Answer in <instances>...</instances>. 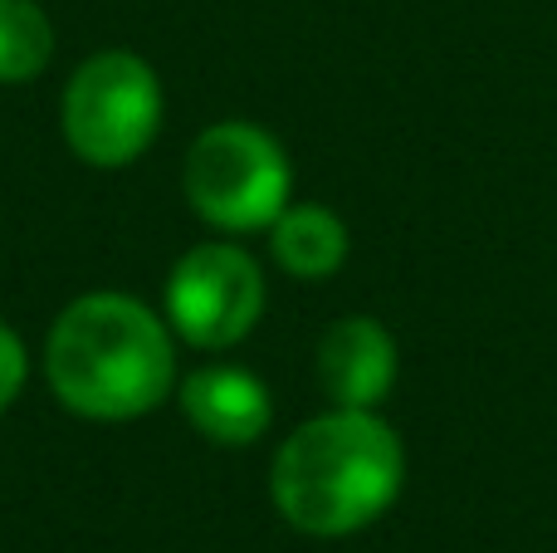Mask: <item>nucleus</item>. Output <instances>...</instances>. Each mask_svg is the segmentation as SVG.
Instances as JSON below:
<instances>
[{
    "label": "nucleus",
    "instance_id": "9d476101",
    "mask_svg": "<svg viewBox=\"0 0 557 553\" xmlns=\"http://www.w3.org/2000/svg\"><path fill=\"white\" fill-rule=\"evenodd\" d=\"M25 372H29V358H25V343L15 339V329L0 323V411L20 397L25 388Z\"/></svg>",
    "mask_w": 557,
    "mask_h": 553
},
{
    "label": "nucleus",
    "instance_id": "20e7f679",
    "mask_svg": "<svg viewBox=\"0 0 557 553\" xmlns=\"http://www.w3.org/2000/svg\"><path fill=\"white\" fill-rule=\"evenodd\" d=\"M64 143L88 167H127L162 127V78L127 49H103L74 69L59 103Z\"/></svg>",
    "mask_w": 557,
    "mask_h": 553
},
{
    "label": "nucleus",
    "instance_id": "f03ea898",
    "mask_svg": "<svg viewBox=\"0 0 557 553\" xmlns=\"http://www.w3.org/2000/svg\"><path fill=\"white\" fill-rule=\"evenodd\" d=\"M45 372L69 411L88 421H133L166 402L176 348L166 323L133 294H84L49 329Z\"/></svg>",
    "mask_w": 557,
    "mask_h": 553
},
{
    "label": "nucleus",
    "instance_id": "39448f33",
    "mask_svg": "<svg viewBox=\"0 0 557 553\" xmlns=\"http://www.w3.org/2000/svg\"><path fill=\"white\" fill-rule=\"evenodd\" d=\"M264 314V274L240 245L211 241L191 245L172 265L166 280V319L176 339L191 348H231L260 323Z\"/></svg>",
    "mask_w": 557,
    "mask_h": 553
},
{
    "label": "nucleus",
    "instance_id": "1a4fd4ad",
    "mask_svg": "<svg viewBox=\"0 0 557 553\" xmlns=\"http://www.w3.org/2000/svg\"><path fill=\"white\" fill-rule=\"evenodd\" d=\"M54 54V25L35 0H0V84L45 74Z\"/></svg>",
    "mask_w": 557,
    "mask_h": 553
},
{
    "label": "nucleus",
    "instance_id": "f257e3e1",
    "mask_svg": "<svg viewBox=\"0 0 557 553\" xmlns=\"http://www.w3.org/2000/svg\"><path fill=\"white\" fill-rule=\"evenodd\" d=\"M406 480L401 437L376 411L333 407L278 446L270 495L294 529L343 539L396 505Z\"/></svg>",
    "mask_w": 557,
    "mask_h": 553
},
{
    "label": "nucleus",
    "instance_id": "6e6552de",
    "mask_svg": "<svg viewBox=\"0 0 557 553\" xmlns=\"http://www.w3.org/2000/svg\"><path fill=\"white\" fill-rule=\"evenodd\" d=\"M270 245L294 280H327L347 260V225L327 206H284V216L270 225Z\"/></svg>",
    "mask_w": 557,
    "mask_h": 553
},
{
    "label": "nucleus",
    "instance_id": "0eeeda50",
    "mask_svg": "<svg viewBox=\"0 0 557 553\" xmlns=\"http://www.w3.org/2000/svg\"><path fill=\"white\" fill-rule=\"evenodd\" d=\"M182 411L215 446H255L274 421V402L255 372L245 368H201L182 382Z\"/></svg>",
    "mask_w": 557,
    "mask_h": 553
},
{
    "label": "nucleus",
    "instance_id": "423d86ee",
    "mask_svg": "<svg viewBox=\"0 0 557 553\" xmlns=\"http://www.w3.org/2000/svg\"><path fill=\"white\" fill-rule=\"evenodd\" d=\"M318 382L333 407L376 411L396 388V339L367 314H347L318 343Z\"/></svg>",
    "mask_w": 557,
    "mask_h": 553
},
{
    "label": "nucleus",
    "instance_id": "7ed1b4c3",
    "mask_svg": "<svg viewBox=\"0 0 557 553\" xmlns=\"http://www.w3.org/2000/svg\"><path fill=\"white\" fill-rule=\"evenodd\" d=\"M288 192L294 172L284 147L255 123H211L186 152V201L215 231H270Z\"/></svg>",
    "mask_w": 557,
    "mask_h": 553
}]
</instances>
